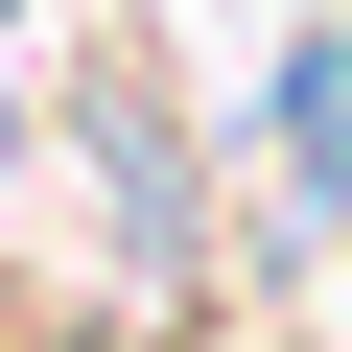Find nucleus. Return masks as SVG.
Wrapping results in <instances>:
<instances>
[{
    "mask_svg": "<svg viewBox=\"0 0 352 352\" xmlns=\"http://www.w3.org/2000/svg\"><path fill=\"white\" fill-rule=\"evenodd\" d=\"M282 164H305V188H352V47H305V71H282Z\"/></svg>",
    "mask_w": 352,
    "mask_h": 352,
    "instance_id": "1",
    "label": "nucleus"
}]
</instances>
